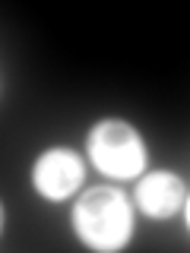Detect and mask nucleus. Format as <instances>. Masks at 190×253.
<instances>
[{
  "label": "nucleus",
  "instance_id": "1",
  "mask_svg": "<svg viewBox=\"0 0 190 253\" xmlns=\"http://www.w3.org/2000/svg\"><path fill=\"white\" fill-rule=\"evenodd\" d=\"M70 225L76 237L95 253H117L133 237V203L111 184L86 187L76 196Z\"/></svg>",
  "mask_w": 190,
  "mask_h": 253
},
{
  "label": "nucleus",
  "instance_id": "5",
  "mask_svg": "<svg viewBox=\"0 0 190 253\" xmlns=\"http://www.w3.org/2000/svg\"><path fill=\"white\" fill-rule=\"evenodd\" d=\"M184 218H187V228H190V196H187V203H184Z\"/></svg>",
  "mask_w": 190,
  "mask_h": 253
},
{
  "label": "nucleus",
  "instance_id": "3",
  "mask_svg": "<svg viewBox=\"0 0 190 253\" xmlns=\"http://www.w3.org/2000/svg\"><path fill=\"white\" fill-rule=\"evenodd\" d=\"M86 158L70 146H51L32 162V190L45 203H63L83 187Z\"/></svg>",
  "mask_w": 190,
  "mask_h": 253
},
{
  "label": "nucleus",
  "instance_id": "2",
  "mask_svg": "<svg viewBox=\"0 0 190 253\" xmlns=\"http://www.w3.org/2000/svg\"><path fill=\"white\" fill-rule=\"evenodd\" d=\"M86 155L98 174L111 180L142 177L149 165V149L142 133L124 117H101L86 133Z\"/></svg>",
  "mask_w": 190,
  "mask_h": 253
},
{
  "label": "nucleus",
  "instance_id": "4",
  "mask_svg": "<svg viewBox=\"0 0 190 253\" xmlns=\"http://www.w3.org/2000/svg\"><path fill=\"white\" fill-rule=\"evenodd\" d=\"M137 209L149 218H171L184 209L187 203V187L174 171H149L140 177L133 190Z\"/></svg>",
  "mask_w": 190,
  "mask_h": 253
}]
</instances>
